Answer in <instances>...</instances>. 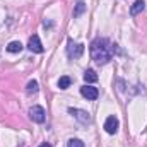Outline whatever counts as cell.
<instances>
[{
	"mask_svg": "<svg viewBox=\"0 0 147 147\" xmlns=\"http://www.w3.org/2000/svg\"><path fill=\"white\" fill-rule=\"evenodd\" d=\"M67 147H84V142L79 140V139H70L67 142Z\"/></svg>",
	"mask_w": 147,
	"mask_h": 147,
	"instance_id": "obj_14",
	"label": "cell"
},
{
	"mask_svg": "<svg viewBox=\"0 0 147 147\" xmlns=\"http://www.w3.org/2000/svg\"><path fill=\"white\" fill-rule=\"evenodd\" d=\"M28 48H29L33 53H43V45H41V41H39V36H38V34H33V36L29 38Z\"/></svg>",
	"mask_w": 147,
	"mask_h": 147,
	"instance_id": "obj_6",
	"label": "cell"
},
{
	"mask_svg": "<svg viewBox=\"0 0 147 147\" xmlns=\"http://www.w3.org/2000/svg\"><path fill=\"white\" fill-rule=\"evenodd\" d=\"M84 80H86L87 84H92V82H96V80H98V74L89 69V70H86V72H84Z\"/></svg>",
	"mask_w": 147,
	"mask_h": 147,
	"instance_id": "obj_10",
	"label": "cell"
},
{
	"mask_svg": "<svg viewBox=\"0 0 147 147\" xmlns=\"http://www.w3.org/2000/svg\"><path fill=\"white\" fill-rule=\"evenodd\" d=\"M91 57L96 63L105 65L108 63L113 57V50H111V43L106 38H98L92 41L91 45Z\"/></svg>",
	"mask_w": 147,
	"mask_h": 147,
	"instance_id": "obj_1",
	"label": "cell"
},
{
	"mask_svg": "<svg viewBox=\"0 0 147 147\" xmlns=\"http://www.w3.org/2000/svg\"><path fill=\"white\" fill-rule=\"evenodd\" d=\"M29 118H31L34 123H43V121L46 120V113H45V110H43L41 106H33V108L29 110Z\"/></svg>",
	"mask_w": 147,
	"mask_h": 147,
	"instance_id": "obj_4",
	"label": "cell"
},
{
	"mask_svg": "<svg viewBox=\"0 0 147 147\" xmlns=\"http://www.w3.org/2000/svg\"><path fill=\"white\" fill-rule=\"evenodd\" d=\"M69 113L72 115L77 121H80L82 125H89V123H91V115H89L87 111L79 110V108H69Z\"/></svg>",
	"mask_w": 147,
	"mask_h": 147,
	"instance_id": "obj_3",
	"label": "cell"
},
{
	"mask_svg": "<svg viewBox=\"0 0 147 147\" xmlns=\"http://www.w3.org/2000/svg\"><path fill=\"white\" fill-rule=\"evenodd\" d=\"M80 94H82L86 99H89V101H94V99H98V96H99V91H98L96 87H92V86L86 84V86H82V87H80Z\"/></svg>",
	"mask_w": 147,
	"mask_h": 147,
	"instance_id": "obj_5",
	"label": "cell"
},
{
	"mask_svg": "<svg viewBox=\"0 0 147 147\" xmlns=\"http://www.w3.org/2000/svg\"><path fill=\"white\" fill-rule=\"evenodd\" d=\"M39 147H51V144H41Z\"/></svg>",
	"mask_w": 147,
	"mask_h": 147,
	"instance_id": "obj_15",
	"label": "cell"
},
{
	"mask_svg": "<svg viewBox=\"0 0 147 147\" xmlns=\"http://www.w3.org/2000/svg\"><path fill=\"white\" fill-rule=\"evenodd\" d=\"M86 10V3L84 2H79L77 5H75V9H74V17H79V16H82V12Z\"/></svg>",
	"mask_w": 147,
	"mask_h": 147,
	"instance_id": "obj_13",
	"label": "cell"
},
{
	"mask_svg": "<svg viewBox=\"0 0 147 147\" xmlns=\"http://www.w3.org/2000/svg\"><path fill=\"white\" fill-rule=\"evenodd\" d=\"M82 53H84V45L74 43L72 39H69V46H67V55H69V58L77 60V58H80Z\"/></svg>",
	"mask_w": 147,
	"mask_h": 147,
	"instance_id": "obj_2",
	"label": "cell"
},
{
	"mask_svg": "<svg viewBox=\"0 0 147 147\" xmlns=\"http://www.w3.org/2000/svg\"><path fill=\"white\" fill-rule=\"evenodd\" d=\"M144 9H146V2H144V0H137V2L130 7V14H132V16H137V14H140Z\"/></svg>",
	"mask_w": 147,
	"mask_h": 147,
	"instance_id": "obj_8",
	"label": "cell"
},
{
	"mask_svg": "<svg viewBox=\"0 0 147 147\" xmlns=\"http://www.w3.org/2000/svg\"><path fill=\"white\" fill-rule=\"evenodd\" d=\"M70 84H72V79H70L69 75H63V77L58 79V87H60V89H69Z\"/></svg>",
	"mask_w": 147,
	"mask_h": 147,
	"instance_id": "obj_11",
	"label": "cell"
},
{
	"mask_svg": "<svg viewBox=\"0 0 147 147\" xmlns=\"http://www.w3.org/2000/svg\"><path fill=\"white\" fill-rule=\"evenodd\" d=\"M21 50H22L21 41H10V43L7 45V51H10V53H19Z\"/></svg>",
	"mask_w": 147,
	"mask_h": 147,
	"instance_id": "obj_9",
	"label": "cell"
},
{
	"mask_svg": "<svg viewBox=\"0 0 147 147\" xmlns=\"http://www.w3.org/2000/svg\"><path fill=\"white\" fill-rule=\"evenodd\" d=\"M38 89H39V86H38L36 80H29V82H28V86H26V91H28V94H36Z\"/></svg>",
	"mask_w": 147,
	"mask_h": 147,
	"instance_id": "obj_12",
	"label": "cell"
},
{
	"mask_svg": "<svg viewBox=\"0 0 147 147\" xmlns=\"http://www.w3.org/2000/svg\"><path fill=\"white\" fill-rule=\"evenodd\" d=\"M118 127H120V123H118V120L115 118V116H108L106 118V121H105V130L108 132V134H116L118 132Z\"/></svg>",
	"mask_w": 147,
	"mask_h": 147,
	"instance_id": "obj_7",
	"label": "cell"
}]
</instances>
